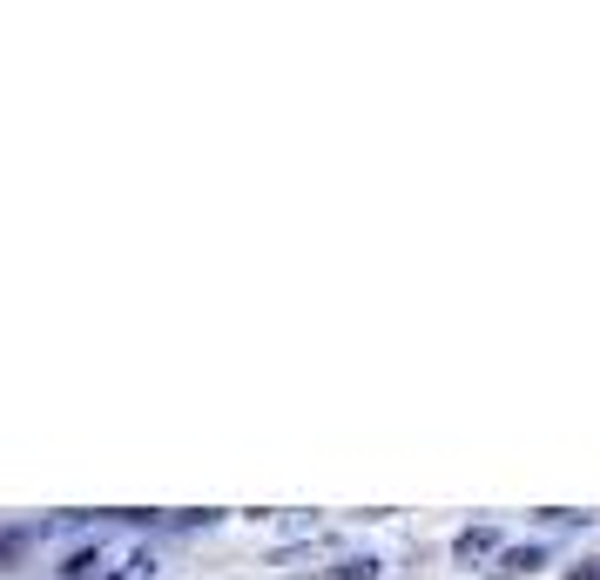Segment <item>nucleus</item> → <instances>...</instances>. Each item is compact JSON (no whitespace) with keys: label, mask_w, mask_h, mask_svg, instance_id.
<instances>
[{"label":"nucleus","mask_w":600,"mask_h":580,"mask_svg":"<svg viewBox=\"0 0 600 580\" xmlns=\"http://www.w3.org/2000/svg\"><path fill=\"white\" fill-rule=\"evenodd\" d=\"M533 567H547V547H506V553L492 560L499 580H520V573H533Z\"/></svg>","instance_id":"2"},{"label":"nucleus","mask_w":600,"mask_h":580,"mask_svg":"<svg viewBox=\"0 0 600 580\" xmlns=\"http://www.w3.org/2000/svg\"><path fill=\"white\" fill-rule=\"evenodd\" d=\"M95 567H102V547H81V553H68V567H61V573H68V580H89Z\"/></svg>","instance_id":"5"},{"label":"nucleus","mask_w":600,"mask_h":580,"mask_svg":"<svg viewBox=\"0 0 600 580\" xmlns=\"http://www.w3.org/2000/svg\"><path fill=\"white\" fill-rule=\"evenodd\" d=\"M385 567L372 560V553H352V560H337V580H378Z\"/></svg>","instance_id":"3"},{"label":"nucleus","mask_w":600,"mask_h":580,"mask_svg":"<svg viewBox=\"0 0 600 580\" xmlns=\"http://www.w3.org/2000/svg\"><path fill=\"white\" fill-rule=\"evenodd\" d=\"M115 580H155V553H149V547H135V553L122 560V573H115Z\"/></svg>","instance_id":"4"},{"label":"nucleus","mask_w":600,"mask_h":580,"mask_svg":"<svg viewBox=\"0 0 600 580\" xmlns=\"http://www.w3.org/2000/svg\"><path fill=\"white\" fill-rule=\"evenodd\" d=\"M567 580H600V560H580V567H567Z\"/></svg>","instance_id":"6"},{"label":"nucleus","mask_w":600,"mask_h":580,"mask_svg":"<svg viewBox=\"0 0 600 580\" xmlns=\"http://www.w3.org/2000/svg\"><path fill=\"white\" fill-rule=\"evenodd\" d=\"M452 553H459L466 567H479V560H492V553H499V533H492V527H466V533L452 540Z\"/></svg>","instance_id":"1"}]
</instances>
